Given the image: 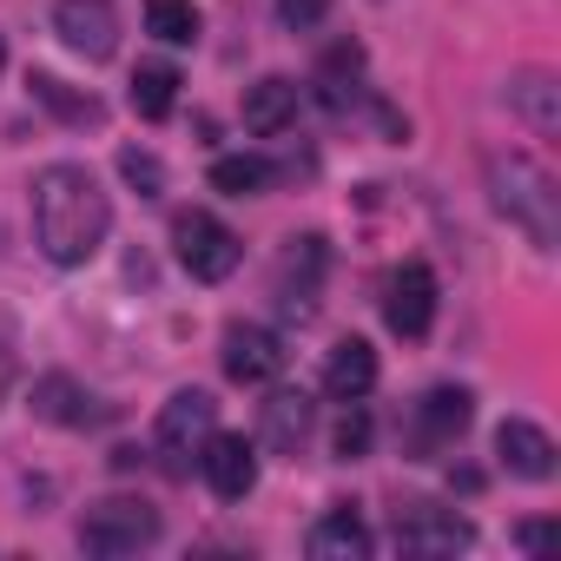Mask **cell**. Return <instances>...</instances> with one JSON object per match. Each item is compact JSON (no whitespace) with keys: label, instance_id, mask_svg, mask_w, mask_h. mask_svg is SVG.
I'll list each match as a JSON object with an SVG mask.
<instances>
[{"label":"cell","instance_id":"cell-17","mask_svg":"<svg viewBox=\"0 0 561 561\" xmlns=\"http://www.w3.org/2000/svg\"><path fill=\"white\" fill-rule=\"evenodd\" d=\"M305 548H311L318 561H364V554H370V528H364L357 508H331L324 522H311Z\"/></svg>","mask_w":561,"mask_h":561},{"label":"cell","instance_id":"cell-9","mask_svg":"<svg viewBox=\"0 0 561 561\" xmlns=\"http://www.w3.org/2000/svg\"><path fill=\"white\" fill-rule=\"evenodd\" d=\"M198 469H205V482H211V495L218 502H244L251 489H257V449L244 443V436H205L198 443Z\"/></svg>","mask_w":561,"mask_h":561},{"label":"cell","instance_id":"cell-24","mask_svg":"<svg viewBox=\"0 0 561 561\" xmlns=\"http://www.w3.org/2000/svg\"><path fill=\"white\" fill-rule=\"evenodd\" d=\"M119 179H126L139 198H159V192H165V165H159V152H139V146H119Z\"/></svg>","mask_w":561,"mask_h":561},{"label":"cell","instance_id":"cell-27","mask_svg":"<svg viewBox=\"0 0 561 561\" xmlns=\"http://www.w3.org/2000/svg\"><path fill=\"white\" fill-rule=\"evenodd\" d=\"M515 541H522V548H548V541H554V528H548V522H522V528H515Z\"/></svg>","mask_w":561,"mask_h":561},{"label":"cell","instance_id":"cell-10","mask_svg":"<svg viewBox=\"0 0 561 561\" xmlns=\"http://www.w3.org/2000/svg\"><path fill=\"white\" fill-rule=\"evenodd\" d=\"M318 285H324V238H291L285 264H277V305L305 324L318 311Z\"/></svg>","mask_w":561,"mask_h":561},{"label":"cell","instance_id":"cell-8","mask_svg":"<svg viewBox=\"0 0 561 561\" xmlns=\"http://www.w3.org/2000/svg\"><path fill=\"white\" fill-rule=\"evenodd\" d=\"M469 416H476V397H469V390H456V383L430 390V397L416 403V416H410V449H416V456L449 449V443L469 430Z\"/></svg>","mask_w":561,"mask_h":561},{"label":"cell","instance_id":"cell-28","mask_svg":"<svg viewBox=\"0 0 561 561\" xmlns=\"http://www.w3.org/2000/svg\"><path fill=\"white\" fill-rule=\"evenodd\" d=\"M0 67H8V41H0Z\"/></svg>","mask_w":561,"mask_h":561},{"label":"cell","instance_id":"cell-6","mask_svg":"<svg viewBox=\"0 0 561 561\" xmlns=\"http://www.w3.org/2000/svg\"><path fill=\"white\" fill-rule=\"evenodd\" d=\"M54 34L80 60H113L119 54V8L113 0H54Z\"/></svg>","mask_w":561,"mask_h":561},{"label":"cell","instance_id":"cell-12","mask_svg":"<svg viewBox=\"0 0 561 561\" xmlns=\"http://www.w3.org/2000/svg\"><path fill=\"white\" fill-rule=\"evenodd\" d=\"M211 430H218L211 390H179V397L159 410V449H165V456H192Z\"/></svg>","mask_w":561,"mask_h":561},{"label":"cell","instance_id":"cell-13","mask_svg":"<svg viewBox=\"0 0 561 561\" xmlns=\"http://www.w3.org/2000/svg\"><path fill=\"white\" fill-rule=\"evenodd\" d=\"M277 370H285V344L264 324H231L225 331V377L231 383H271Z\"/></svg>","mask_w":561,"mask_h":561},{"label":"cell","instance_id":"cell-22","mask_svg":"<svg viewBox=\"0 0 561 561\" xmlns=\"http://www.w3.org/2000/svg\"><path fill=\"white\" fill-rule=\"evenodd\" d=\"M146 34L165 47H192L198 41V8L192 0H146Z\"/></svg>","mask_w":561,"mask_h":561},{"label":"cell","instance_id":"cell-5","mask_svg":"<svg viewBox=\"0 0 561 561\" xmlns=\"http://www.w3.org/2000/svg\"><path fill=\"white\" fill-rule=\"evenodd\" d=\"M383 324L397 337H410V344L430 337V324H436V271L423 257H410V264L390 271V285H383Z\"/></svg>","mask_w":561,"mask_h":561},{"label":"cell","instance_id":"cell-21","mask_svg":"<svg viewBox=\"0 0 561 561\" xmlns=\"http://www.w3.org/2000/svg\"><path fill=\"white\" fill-rule=\"evenodd\" d=\"M27 87H34V100H41L47 113H60L67 126H106V106H100L93 93H73V87L54 80V73H27Z\"/></svg>","mask_w":561,"mask_h":561},{"label":"cell","instance_id":"cell-3","mask_svg":"<svg viewBox=\"0 0 561 561\" xmlns=\"http://www.w3.org/2000/svg\"><path fill=\"white\" fill-rule=\"evenodd\" d=\"M159 541V508H146V502H133V495H106V502H93L87 515H80V548L87 554H139V548H152Z\"/></svg>","mask_w":561,"mask_h":561},{"label":"cell","instance_id":"cell-11","mask_svg":"<svg viewBox=\"0 0 561 561\" xmlns=\"http://www.w3.org/2000/svg\"><path fill=\"white\" fill-rule=\"evenodd\" d=\"M495 456H502V469L508 476H522V482H554V436L548 430H535L528 416H508L502 430H495Z\"/></svg>","mask_w":561,"mask_h":561},{"label":"cell","instance_id":"cell-2","mask_svg":"<svg viewBox=\"0 0 561 561\" xmlns=\"http://www.w3.org/2000/svg\"><path fill=\"white\" fill-rule=\"evenodd\" d=\"M482 172H489L495 211H502L535 251H554V244H561V185H554V172H548L541 159H528V152H489Z\"/></svg>","mask_w":561,"mask_h":561},{"label":"cell","instance_id":"cell-16","mask_svg":"<svg viewBox=\"0 0 561 561\" xmlns=\"http://www.w3.org/2000/svg\"><path fill=\"white\" fill-rule=\"evenodd\" d=\"M298 119V87L291 80H257V87H244V133H257V139H277Z\"/></svg>","mask_w":561,"mask_h":561},{"label":"cell","instance_id":"cell-19","mask_svg":"<svg viewBox=\"0 0 561 561\" xmlns=\"http://www.w3.org/2000/svg\"><path fill=\"white\" fill-rule=\"evenodd\" d=\"M179 87H185V80H179L172 60H139V67H133V113H139V119H165V113L179 106Z\"/></svg>","mask_w":561,"mask_h":561},{"label":"cell","instance_id":"cell-4","mask_svg":"<svg viewBox=\"0 0 561 561\" xmlns=\"http://www.w3.org/2000/svg\"><path fill=\"white\" fill-rule=\"evenodd\" d=\"M172 244H179V264L198 277V285H225V277L238 271V257H244L238 231L225 218H211V211H179L172 218Z\"/></svg>","mask_w":561,"mask_h":561},{"label":"cell","instance_id":"cell-18","mask_svg":"<svg viewBox=\"0 0 561 561\" xmlns=\"http://www.w3.org/2000/svg\"><path fill=\"white\" fill-rule=\"evenodd\" d=\"M305 436H311V397H305V390L264 397V443H271L277 456H298Z\"/></svg>","mask_w":561,"mask_h":561},{"label":"cell","instance_id":"cell-1","mask_svg":"<svg viewBox=\"0 0 561 561\" xmlns=\"http://www.w3.org/2000/svg\"><path fill=\"white\" fill-rule=\"evenodd\" d=\"M113 231V198L87 165H47L34 179V238L54 264H87Z\"/></svg>","mask_w":561,"mask_h":561},{"label":"cell","instance_id":"cell-23","mask_svg":"<svg viewBox=\"0 0 561 561\" xmlns=\"http://www.w3.org/2000/svg\"><path fill=\"white\" fill-rule=\"evenodd\" d=\"M271 185V165L264 159H251V152H238V159H218L211 165V192H225V198H257Z\"/></svg>","mask_w":561,"mask_h":561},{"label":"cell","instance_id":"cell-14","mask_svg":"<svg viewBox=\"0 0 561 561\" xmlns=\"http://www.w3.org/2000/svg\"><path fill=\"white\" fill-rule=\"evenodd\" d=\"M508 106L528 119V133H535V139H554V133H561V87H554V73L522 67V73L508 80Z\"/></svg>","mask_w":561,"mask_h":561},{"label":"cell","instance_id":"cell-20","mask_svg":"<svg viewBox=\"0 0 561 561\" xmlns=\"http://www.w3.org/2000/svg\"><path fill=\"white\" fill-rule=\"evenodd\" d=\"M34 416L41 423H60V430H80V423H93V397L73 377H41L34 383Z\"/></svg>","mask_w":561,"mask_h":561},{"label":"cell","instance_id":"cell-26","mask_svg":"<svg viewBox=\"0 0 561 561\" xmlns=\"http://www.w3.org/2000/svg\"><path fill=\"white\" fill-rule=\"evenodd\" d=\"M324 14H331V0H277V21H285L291 34H311V27H324Z\"/></svg>","mask_w":561,"mask_h":561},{"label":"cell","instance_id":"cell-25","mask_svg":"<svg viewBox=\"0 0 561 561\" xmlns=\"http://www.w3.org/2000/svg\"><path fill=\"white\" fill-rule=\"evenodd\" d=\"M370 436H377V430H370V416H364V410H344V416H337V430H331V449H337L344 462H357V456H370Z\"/></svg>","mask_w":561,"mask_h":561},{"label":"cell","instance_id":"cell-15","mask_svg":"<svg viewBox=\"0 0 561 561\" xmlns=\"http://www.w3.org/2000/svg\"><path fill=\"white\" fill-rule=\"evenodd\" d=\"M324 390H331L337 403H364V397L377 390V351H370L364 337H344V344L331 351V364H324Z\"/></svg>","mask_w":561,"mask_h":561},{"label":"cell","instance_id":"cell-7","mask_svg":"<svg viewBox=\"0 0 561 561\" xmlns=\"http://www.w3.org/2000/svg\"><path fill=\"white\" fill-rule=\"evenodd\" d=\"M469 541H476V528L456 508H436V502L397 508V548L403 554H462Z\"/></svg>","mask_w":561,"mask_h":561}]
</instances>
